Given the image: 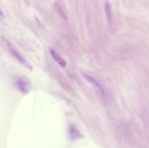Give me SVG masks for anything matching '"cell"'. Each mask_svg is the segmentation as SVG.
<instances>
[{"label":"cell","mask_w":149,"mask_h":148,"mask_svg":"<svg viewBox=\"0 0 149 148\" xmlns=\"http://www.w3.org/2000/svg\"><path fill=\"white\" fill-rule=\"evenodd\" d=\"M82 76L88 81L89 82L91 83H93L95 87L99 89L102 93H104V89H103V88L95 79H94L93 77L89 76L88 75L85 74V73H82Z\"/></svg>","instance_id":"3"},{"label":"cell","mask_w":149,"mask_h":148,"mask_svg":"<svg viewBox=\"0 0 149 148\" xmlns=\"http://www.w3.org/2000/svg\"><path fill=\"white\" fill-rule=\"evenodd\" d=\"M54 7L55 9L59 13V14L62 17V18H63L64 20H67V18H66V15H65V14L63 10L60 8L59 5H58L57 3H56L54 4Z\"/></svg>","instance_id":"7"},{"label":"cell","mask_w":149,"mask_h":148,"mask_svg":"<svg viewBox=\"0 0 149 148\" xmlns=\"http://www.w3.org/2000/svg\"><path fill=\"white\" fill-rule=\"evenodd\" d=\"M69 135L72 140H76L81 137V134L79 130L74 125H71L69 127Z\"/></svg>","instance_id":"2"},{"label":"cell","mask_w":149,"mask_h":148,"mask_svg":"<svg viewBox=\"0 0 149 148\" xmlns=\"http://www.w3.org/2000/svg\"><path fill=\"white\" fill-rule=\"evenodd\" d=\"M10 52L12 53V54L15 56L16 57L17 59H18L22 63H23L24 65H26L28 67L30 68V67H29V64L24 61V59L20 55V54L14 49H10Z\"/></svg>","instance_id":"6"},{"label":"cell","mask_w":149,"mask_h":148,"mask_svg":"<svg viewBox=\"0 0 149 148\" xmlns=\"http://www.w3.org/2000/svg\"><path fill=\"white\" fill-rule=\"evenodd\" d=\"M17 87L19 89L24 93H27L30 89V83L27 78L22 77L17 81Z\"/></svg>","instance_id":"1"},{"label":"cell","mask_w":149,"mask_h":148,"mask_svg":"<svg viewBox=\"0 0 149 148\" xmlns=\"http://www.w3.org/2000/svg\"><path fill=\"white\" fill-rule=\"evenodd\" d=\"M51 54L53 58L55 59V61L62 67H65L66 66V62L64 60L60 57L59 55L57 54L56 52L54 50H52L51 51Z\"/></svg>","instance_id":"4"},{"label":"cell","mask_w":149,"mask_h":148,"mask_svg":"<svg viewBox=\"0 0 149 148\" xmlns=\"http://www.w3.org/2000/svg\"><path fill=\"white\" fill-rule=\"evenodd\" d=\"M105 10L108 20L109 22L110 23L112 20V6L110 2L107 1L105 2Z\"/></svg>","instance_id":"5"}]
</instances>
